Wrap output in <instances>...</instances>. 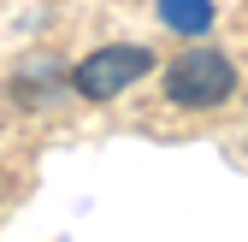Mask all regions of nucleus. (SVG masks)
<instances>
[{"instance_id":"nucleus-4","label":"nucleus","mask_w":248,"mask_h":242,"mask_svg":"<svg viewBox=\"0 0 248 242\" xmlns=\"http://www.w3.org/2000/svg\"><path fill=\"white\" fill-rule=\"evenodd\" d=\"M242 101H248V95H242Z\"/></svg>"},{"instance_id":"nucleus-3","label":"nucleus","mask_w":248,"mask_h":242,"mask_svg":"<svg viewBox=\"0 0 248 242\" xmlns=\"http://www.w3.org/2000/svg\"><path fill=\"white\" fill-rule=\"evenodd\" d=\"M154 12H160V24L177 30V36H207L213 18H219L213 0H154Z\"/></svg>"},{"instance_id":"nucleus-2","label":"nucleus","mask_w":248,"mask_h":242,"mask_svg":"<svg viewBox=\"0 0 248 242\" xmlns=\"http://www.w3.org/2000/svg\"><path fill=\"white\" fill-rule=\"evenodd\" d=\"M148 71H154V53H148V47L112 42V47H95V53L71 71V89H77L83 101H112V95H124L130 83H142Z\"/></svg>"},{"instance_id":"nucleus-1","label":"nucleus","mask_w":248,"mask_h":242,"mask_svg":"<svg viewBox=\"0 0 248 242\" xmlns=\"http://www.w3.org/2000/svg\"><path fill=\"white\" fill-rule=\"evenodd\" d=\"M236 95V65L225 47H183L166 65V101L183 112H213Z\"/></svg>"}]
</instances>
